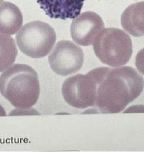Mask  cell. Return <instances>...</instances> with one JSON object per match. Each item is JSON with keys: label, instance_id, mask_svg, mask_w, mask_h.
I'll return each instance as SVG.
<instances>
[{"label": "cell", "instance_id": "cell-14", "mask_svg": "<svg viewBox=\"0 0 144 152\" xmlns=\"http://www.w3.org/2000/svg\"><path fill=\"white\" fill-rule=\"evenodd\" d=\"M2 1H3V0H0V3H1Z\"/></svg>", "mask_w": 144, "mask_h": 152}, {"label": "cell", "instance_id": "cell-6", "mask_svg": "<svg viewBox=\"0 0 144 152\" xmlns=\"http://www.w3.org/2000/svg\"><path fill=\"white\" fill-rule=\"evenodd\" d=\"M50 68L56 74L66 77L78 72L84 64L82 49L71 41H58L48 57Z\"/></svg>", "mask_w": 144, "mask_h": 152}, {"label": "cell", "instance_id": "cell-8", "mask_svg": "<svg viewBox=\"0 0 144 152\" xmlns=\"http://www.w3.org/2000/svg\"><path fill=\"white\" fill-rule=\"evenodd\" d=\"M85 0H37L40 7L49 18L74 19L80 14Z\"/></svg>", "mask_w": 144, "mask_h": 152}, {"label": "cell", "instance_id": "cell-2", "mask_svg": "<svg viewBox=\"0 0 144 152\" xmlns=\"http://www.w3.org/2000/svg\"><path fill=\"white\" fill-rule=\"evenodd\" d=\"M0 93L16 108H31L40 94L37 73L26 64L12 65L0 76Z\"/></svg>", "mask_w": 144, "mask_h": 152}, {"label": "cell", "instance_id": "cell-11", "mask_svg": "<svg viewBox=\"0 0 144 152\" xmlns=\"http://www.w3.org/2000/svg\"><path fill=\"white\" fill-rule=\"evenodd\" d=\"M18 53L14 39L10 35L0 33V72L13 65Z\"/></svg>", "mask_w": 144, "mask_h": 152}, {"label": "cell", "instance_id": "cell-3", "mask_svg": "<svg viewBox=\"0 0 144 152\" xmlns=\"http://www.w3.org/2000/svg\"><path fill=\"white\" fill-rule=\"evenodd\" d=\"M99 60L112 67L123 66L131 59L133 48L130 37L118 28H107L102 31L92 43Z\"/></svg>", "mask_w": 144, "mask_h": 152}, {"label": "cell", "instance_id": "cell-7", "mask_svg": "<svg viewBox=\"0 0 144 152\" xmlns=\"http://www.w3.org/2000/svg\"><path fill=\"white\" fill-rule=\"evenodd\" d=\"M104 29V23L97 13L87 11L74 19L70 26V33L76 43L83 46L92 45L99 33Z\"/></svg>", "mask_w": 144, "mask_h": 152}, {"label": "cell", "instance_id": "cell-13", "mask_svg": "<svg viewBox=\"0 0 144 152\" xmlns=\"http://www.w3.org/2000/svg\"><path fill=\"white\" fill-rule=\"evenodd\" d=\"M5 115H6L5 111L3 110V107L0 105V116H5Z\"/></svg>", "mask_w": 144, "mask_h": 152}, {"label": "cell", "instance_id": "cell-1", "mask_svg": "<svg viewBox=\"0 0 144 152\" xmlns=\"http://www.w3.org/2000/svg\"><path fill=\"white\" fill-rule=\"evenodd\" d=\"M143 87V77L132 67H102L95 107L102 113H120L140 95Z\"/></svg>", "mask_w": 144, "mask_h": 152}, {"label": "cell", "instance_id": "cell-9", "mask_svg": "<svg viewBox=\"0 0 144 152\" xmlns=\"http://www.w3.org/2000/svg\"><path fill=\"white\" fill-rule=\"evenodd\" d=\"M121 24L129 35L144 36V1L133 3L127 7L121 15Z\"/></svg>", "mask_w": 144, "mask_h": 152}, {"label": "cell", "instance_id": "cell-12", "mask_svg": "<svg viewBox=\"0 0 144 152\" xmlns=\"http://www.w3.org/2000/svg\"><path fill=\"white\" fill-rule=\"evenodd\" d=\"M135 66L137 70L144 75V48L140 50L135 57Z\"/></svg>", "mask_w": 144, "mask_h": 152}, {"label": "cell", "instance_id": "cell-10", "mask_svg": "<svg viewBox=\"0 0 144 152\" xmlns=\"http://www.w3.org/2000/svg\"><path fill=\"white\" fill-rule=\"evenodd\" d=\"M22 23V14L18 6L7 1L0 3V33L14 35L20 29Z\"/></svg>", "mask_w": 144, "mask_h": 152}, {"label": "cell", "instance_id": "cell-5", "mask_svg": "<svg viewBox=\"0 0 144 152\" xmlns=\"http://www.w3.org/2000/svg\"><path fill=\"white\" fill-rule=\"evenodd\" d=\"M102 67L85 75L78 74L66 79L62 88L65 102L72 107L84 109L95 107L97 87Z\"/></svg>", "mask_w": 144, "mask_h": 152}, {"label": "cell", "instance_id": "cell-4", "mask_svg": "<svg viewBox=\"0 0 144 152\" xmlns=\"http://www.w3.org/2000/svg\"><path fill=\"white\" fill-rule=\"evenodd\" d=\"M56 39L54 29L48 23L38 20L24 25L15 37L19 49L34 58L46 56L51 51Z\"/></svg>", "mask_w": 144, "mask_h": 152}]
</instances>
